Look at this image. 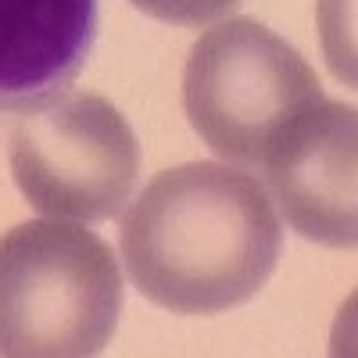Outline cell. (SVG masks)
<instances>
[{"mask_svg": "<svg viewBox=\"0 0 358 358\" xmlns=\"http://www.w3.org/2000/svg\"><path fill=\"white\" fill-rule=\"evenodd\" d=\"M283 226L258 176L222 162L158 172L122 219L133 287L176 315H219L268 283Z\"/></svg>", "mask_w": 358, "mask_h": 358, "instance_id": "1", "label": "cell"}, {"mask_svg": "<svg viewBox=\"0 0 358 358\" xmlns=\"http://www.w3.org/2000/svg\"><path fill=\"white\" fill-rule=\"evenodd\" d=\"M122 312V273L97 233L57 219L0 236V355H101Z\"/></svg>", "mask_w": 358, "mask_h": 358, "instance_id": "2", "label": "cell"}, {"mask_svg": "<svg viewBox=\"0 0 358 358\" xmlns=\"http://www.w3.org/2000/svg\"><path fill=\"white\" fill-rule=\"evenodd\" d=\"M322 101L312 65L258 18H226L194 43L183 111L194 133L233 165L258 169L283 129Z\"/></svg>", "mask_w": 358, "mask_h": 358, "instance_id": "3", "label": "cell"}, {"mask_svg": "<svg viewBox=\"0 0 358 358\" xmlns=\"http://www.w3.org/2000/svg\"><path fill=\"white\" fill-rule=\"evenodd\" d=\"M8 158L22 197L36 212L90 226L126 208L140 172V143L111 101L69 90L18 115Z\"/></svg>", "mask_w": 358, "mask_h": 358, "instance_id": "4", "label": "cell"}, {"mask_svg": "<svg viewBox=\"0 0 358 358\" xmlns=\"http://www.w3.org/2000/svg\"><path fill=\"white\" fill-rule=\"evenodd\" d=\"M355 108L322 97L283 129L258 169H265L268 190L280 201L290 229L326 248H355Z\"/></svg>", "mask_w": 358, "mask_h": 358, "instance_id": "5", "label": "cell"}, {"mask_svg": "<svg viewBox=\"0 0 358 358\" xmlns=\"http://www.w3.org/2000/svg\"><path fill=\"white\" fill-rule=\"evenodd\" d=\"M101 0H0V111L50 101L83 72Z\"/></svg>", "mask_w": 358, "mask_h": 358, "instance_id": "6", "label": "cell"}, {"mask_svg": "<svg viewBox=\"0 0 358 358\" xmlns=\"http://www.w3.org/2000/svg\"><path fill=\"white\" fill-rule=\"evenodd\" d=\"M133 8L172 25H208L229 15L241 0H129Z\"/></svg>", "mask_w": 358, "mask_h": 358, "instance_id": "7", "label": "cell"}]
</instances>
